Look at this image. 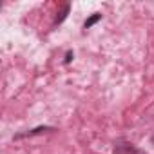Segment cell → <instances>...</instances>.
I'll use <instances>...</instances> for the list:
<instances>
[{"label": "cell", "instance_id": "6da1fadb", "mask_svg": "<svg viewBox=\"0 0 154 154\" xmlns=\"http://www.w3.org/2000/svg\"><path fill=\"white\" fill-rule=\"evenodd\" d=\"M49 131H54V129H53V127H36V129H33V131H29V132L17 134L15 138L18 140V138H24V136H33V134H40V132H49Z\"/></svg>", "mask_w": 154, "mask_h": 154}, {"label": "cell", "instance_id": "7a4b0ae2", "mask_svg": "<svg viewBox=\"0 0 154 154\" xmlns=\"http://www.w3.org/2000/svg\"><path fill=\"white\" fill-rule=\"evenodd\" d=\"M67 13H69V6L65 4V6H63V9H62V11L58 13V17H56V20H54V24H62V22L65 20V17H67Z\"/></svg>", "mask_w": 154, "mask_h": 154}, {"label": "cell", "instance_id": "3957f363", "mask_svg": "<svg viewBox=\"0 0 154 154\" xmlns=\"http://www.w3.org/2000/svg\"><path fill=\"white\" fill-rule=\"evenodd\" d=\"M100 18H102V15H100V13H94V15H93V17H91L89 20H85L84 27H85V29H89V27H91V26H94V24H96V22H98Z\"/></svg>", "mask_w": 154, "mask_h": 154}, {"label": "cell", "instance_id": "277c9868", "mask_svg": "<svg viewBox=\"0 0 154 154\" xmlns=\"http://www.w3.org/2000/svg\"><path fill=\"white\" fill-rule=\"evenodd\" d=\"M71 58H72V53H67V56H65V63H69Z\"/></svg>", "mask_w": 154, "mask_h": 154}, {"label": "cell", "instance_id": "5b68a950", "mask_svg": "<svg viewBox=\"0 0 154 154\" xmlns=\"http://www.w3.org/2000/svg\"><path fill=\"white\" fill-rule=\"evenodd\" d=\"M152 143H154V134H152Z\"/></svg>", "mask_w": 154, "mask_h": 154}]
</instances>
